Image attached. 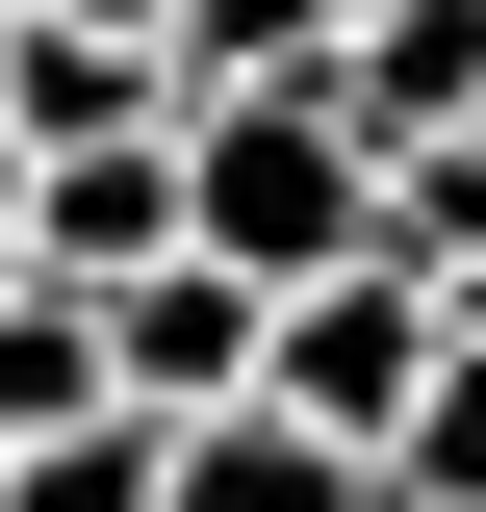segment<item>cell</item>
<instances>
[{"label":"cell","mask_w":486,"mask_h":512,"mask_svg":"<svg viewBox=\"0 0 486 512\" xmlns=\"http://www.w3.org/2000/svg\"><path fill=\"white\" fill-rule=\"evenodd\" d=\"M307 103L359 128V180H384V154H461V128H486V0H359Z\"/></svg>","instance_id":"cell-3"},{"label":"cell","mask_w":486,"mask_h":512,"mask_svg":"<svg viewBox=\"0 0 486 512\" xmlns=\"http://www.w3.org/2000/svg\"><path fill=\"white\" fill-rule=\"evenodd\" d=\"M128 128H180L154 52H103V26H0V154H128Z\"/></svg>","instance_id":"cell-6"},{"label":"cell","mask_w":486,"mask_h":512,"mask_svg":"<svg viewBox=\"0 0 486 512\" xmlns=\"http://www.w3.org/2000/svg\"><path fill=\"white\" fill-rule=\"evenodd\" d=\"M77 410H103V308H77V282H0V461L77 436Z\"/></svg>","instance_id":"cell-9"},{"label":"cell","mask_w":486,"mask_h":512,"mask_svg":"<svg viewBox=\"0 0 486 512\" xmlns=\"http://www.w3.org/2000/svg\"><path fill=\"white\" fill-rule=\"evenodd\" d=\"M0 512H154V410H77V436L0 461Z\"/></svg>","instance_id":"cell-10"},{"label":"cell","mask_w":486,"mask_h":512,"mask_svg":"<svg viewBox=\"0 0 486 512\" xmlns=\"http://www.w3.org/2000/svg\"><path fill=\"white\" fill-rule=\"evenodd\" d=\"M180 256V128H128V154H26V282H154Z\"/></svg>","instance_id":"cell-5"},{"label":"cell","mask_w":486,"mask_h":512,"mask_svg":"<svg viewBox=\"0 0 486 512\" xmlns=\"http://www.w3.org/2000/svg\"><path fill=\"white\" fill-rule=\"evenodd\" d=\"M333 26H359V0H333Z\"/></svg>","instance_id":"cell-13"},{"label":"cell","mask_w":486,"mask_h":512,"mask_svg":"<svg viewBox=\"0 0 486 512\" xmlns=\"http://www.w3.org/2000/svg\"><path fill=\"white\" fill-rule=\"evenodd\" d=\"M359 231H384V180H359L333 103H205V128H180V256H205V282L282 308V282H333Z\"/></svg>","instance_id":"cell-1"},{"label":"cell","mask_w":486,"mask_h":512,"mask_svg":"<svg viewBox=\"0 0 486 512\" xmlns=\"http://www.w3.org/2000/svg\"><path fill=\"white\" fill-rule=\"evenodd\" d=\"M0 282H26V154H0Z\"/></svg>","instance_id":"cell-12"},{"label":"cell","mask_w":486,"mask_h":512,"mask_svg":"<svg viewBox=\"0 0 486 512\" xmlns=\"http://www.w3.org/2000/svg\"><path fill=\"white\" fill-rule=\"evenodd\" d=\"M359 512H486V359L435 333V384L384 410V461H359Z\"/></svg>","instance_id":"cell-8"},{"label":"cell","mask_w":486,"mask_h":512,"mask_svg":"<svg viewBox=\"0 0 486 512\" xmlns=\"http://www.w3.org/2000/svg\"><path fill=\"white\" fill-rule=\"evenodd\" d=\"M435 384V282H384V256H333V282H282L256 308V410H282L307 461H384V410Z\"/></svg>","instance_id":"cell-2"},{"label":"cell","mask_w":486,"mask_h":512,"mask_svg":"<svg viewBox=\"0 0 486 512\" xmlns=\"http://www.w3.org/2000/svg\"><path fill=\"white\" fill-rule=\"evenodd\" d=\"M103 410H154V436H205V410H256V282H205V256H154V282H103Z\"/></svg>","instance_id":"cell-4"},{"label":"cell","mask_w":486,"mask_h":512,"mask_svg":"<svg viewBox=\"0 0 486 512\" xmlns=\"http://www.w3.org/2000/svg\"><path fill=\"white\" fill-rule=\"evenodd\" d=\"M154 512H359V461H307L282 410H205V436H154Z\"/></svg>","instance_id":"cell-7"},{"label":"cell","mask_w":486,"mask_h":512,"mask_svg":"<svg viewBox=\"0 0 486 512\" xmlns=\"http://www.w3.org/2000/svg\"><path fill=\"white\" fill-rule=\"evenodd\" d=\"M26 26H103V52H154V26H180V0H26Z\"/></svg>","instance_id":"cell-11"}]
</instances>
